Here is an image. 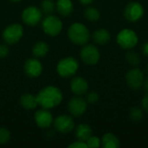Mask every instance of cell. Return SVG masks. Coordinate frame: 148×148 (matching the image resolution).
<instances>
[{
    "label": "cell",
    "mask_w": 148,
    "mask_h": 148,
    "mask_svg": "<svg viewBox=\"0 0 148 148\" xmlns=\"http://www.w3.org/2000/svg\"><path fill=\"white\" fill-rule=\"evenodd\" d=\"M101 147L104 148H118L120 147V140L114 134L107 133L102 136Z\"/></svg>",
    "instance_id": "20"
},
{
    "label": "cell",
    "mask_w": 148,
    "mask_h": 148,
    "mask_svg": "<svg viewBox=\"0 0 148 148\" xmlns=\"http://www.w3.org/2000/svg\"><path fill=\"white\" fill-rule=\"evenodd\" d=\"M126 61L133 67H138L140 62V56L138 53L134 51H127L126 53Z\"/></svg>",
    "instance_id": "24"
},
{
    "label": "cell",
    "mask_w": 148,
    "mask_h": 148,
    "mask_svg": "<svg viewBox=\"0 0 148 148\" xmlns=\"http://www.w3.org/2000/svg\"><path fill=\"white\" fill-rule=\"evenodd\" d=\"M11 1H13V2H18V1H20V0H11Z\"/></svg>",
    "instance_id": "35"
},
{
    "label": "cell",
    "mask_w": 148,
    "mask_h": 148,
    "mask_svg": "<svg viewBox=\"0 0 148 148\" xmlns=\"http://www.w3.org/2000/svg\"><path fill=\"white\" fill-rule=\"evenodd\" d=\"M41 9L42 12L49 15L54 12L56 9V3L53 0H43L41 3Z\"/></svg>",
    "instance_id": "25"
},
{
    "label": "cell",
    "mask_w": 148,
    "mask_h": 148,
    "mask_svg": "<svg viewBox=\"0 0 148 148\" xmlns=\"http://www.w3.org/2000/svg\"><path fill=\"white\" fill-rule=\"evenodd\" d=\"M144 88L146 89V91L148 92V78H147L146 80H144V83H143Z\"/></svg>",
    "instance_id": "34"
},
{
    "label": "cell",
    "mask_w": 148,
    "mask_h": 148,
    "mask_svg": "<svg viewBox=\"0 0 148 148\" xmlns=\"http://www.w3.org/2000/svg\"><path fill=\"white\" fill-rule=\"evenodd\" d=\"M42 29L46 34L55 36L61 32L62 29V23L58 17L48 15V16H46L42 21Z\"/></svg>",
    "instance_id": "8"
},
{
    "label": "cell",
    "mask_w": 148,
    "mask_h": 148,
    "mask_svg": "<svg viewBox=\"0 0 148 148\" xmlns=\"http://www.w3.org/2000/svg\"><path fill=\"white\" fill-rule=\"evenodd\" d=\"M125 80L128 88L133 90H139L144 83V74L139 68L134 67L127 72Z\"/></svg>",
    "instance_id": "5"
},
{
    "label": "cell",
    "mask_w": 148,
    "mask_h": 148,
    "mask_svg": "<svg viewBox=\"0 0 148 148\" xmlns=\"http://www.w3.org/2000/svg\"><path fill=\"white\" fill-rule=\"evenodd\" d=\"M93 40L95 43L105 45L111 40V35L106 29H98L93 34Z\"/></svg>",
    "instance_id": "16"
},
{
    "label": "cell",
    "mask_w": 148,
    "mask_h": 148,
    "mask_svg": "<svg viewBox=\"0 0 148 148\" xmlns=\"http://www.w3.org/2000/svg\"><path fill=\"white\" fill-rule=\"evenodd\" d=\"M147 72H148V63H147Z\"/></svg>",
    "instance_id": "36"
},
{
    "label": "cell",
    "mask_w": 148,
    "mask_h": 148,
    "mask_svg": "<svg viewBox=\"0 0 148 148\" xmlns=\"http://www.w3.org/2000/svg\"><path fill=\"white\" fill-rule=\"evenodd\" d=\"M9 54V48L5 44H0V58H4Z\"/></svg>",
    "instance_id": "30"
},
{
    "label": "cell",
    "mask_w": 148,
    "mask_h": 148,
    "mask_svg": "<svg viewBox=\"0 0 148 148\" xmlns=\"http://www.w3.org/2000/svg\"><path fill=\"white\" fill-rule=\"evenodd\" d=\"M116 41L121 48L124 49H132L138 44L139 37L133 29H123L118 33Z\"/></svg>",
    "instance_id": "3"
},
{
    "label": "cell",
    "mask_w": 148,
    "mask_h": 148,
    "mask_svg": "<svg viewBox=\"0 0 148 148\" xmlns=\"http://www.w3.org/2000/svg\"><path fill=\"white\" fill-rule=\"evenodd\" d=\"M69 147L70 148H88V145L86 142L84 141H81V140H78V141H75L72 144H70L69 146Z\"/></svg>",
    "instance_id": "29"
},
{
    "label": "cell",
    "mask_w": 148,
    "mask_h": 148,
    "mask_svg": "<svg viewBox=\"0 0 148 148\" xmlns=\"http://www.w3.org/2000/svg\"><path fill=\"white\" fill-rule=\"evenodd\" d=\"M22 18L26 24L29 26H35L42 20V11L35 6L27 7L23 11Z\"/></svg>",
    "instance_id": "10"
},
{
    "label": "cell",
    "mask_w": 148,
    "mask_h": 148,
    "mask_svg": "<svg viewBox=\"0 0 148 148\" xmlns=\"http://www.w3.org/2000/svg\"><path fill=\"white\" fill-rule=\"evenodd\" d=\"M144 15V8L138 2L129 3L124 10V16L129 22H137Z\"/></svg>",
    "instance_id": "9"
},
{
    "label": "cell",
    "mask_w": 148,
    "mask_h": 148,
    "mask_svg": "<svg viewBox=\"0 0 148 148\" xmlns=\"http://www.w3.org/2000/svg\"><path fill=\"white\" fill-rule=\"evenodd\" d=\"M23 34V26L19 23H13L5 28L3 32V37L6 43L15 44L22 38Z\"/></svg>",
    "instance_id": "7"
},
{
    "label": "cell",
    "mask_w": 148,
    "mask_h": 148,
    "mask_svg": "<svg viewBox=\"0 0 148 148\" xmlns=\"http://www.w3.org/2000/svg\"><path fill=\"white\" fill-rule=\"evenodd\" d=\"M10 139V134L9 130L4 127H0V145L6 144Z\"/></svg>",
    "instance_id": "27"
},
{
    "label": "cell",
    "mask_w": 148,
    "mask_h": 148,
    "mask_svg": "<svg viewBox=\"0 0 148 148\" xmlns=\"http://www.w3.org/2000/svg\"><path fill=\"white\" fill-rule=\"evenodd\" d=\"M84 16L85 17L91 21V22H95L97 20L100 19V16H101V14H100V11L95 8V7H88L84 11Z\"/></svg>",
    "instance_id": "22"
},
{
    "label": "cell",
    "mask_w": 148,
    "mask_h": 148,
    "mask_svg": "<svg viewBox=\"0 0 148 148\" xmlns=\"http://www.w3.org/2000/svg\"><path fill=\"white\" fill-rule=\"evenodd\" d=\"M56 8L60 15L67 16L73 12L74 5L71 0H58L56 4Z\"/></svg>",
    "instance_id": "19"
},
{
    "label": "cell",
    "mask_w": 148,
    "mask_h": 148,
    "mask_svg": "<svg viewBox=\"0 0 148 148\" xmlns=\"http://www.w3.org/2000/svg\"><path fill=\"white\" fill-rule=\"evenodd\" d=\"M93 131L89 125L88 124H80L75 129V136L78 140L86 142L90 136H92Z\"/></svg>",
    "instance_id": "17"
},
{
    "label": "cell",
    "mask_w": 148,
    "mask_h": 148,
    "mask_svg": "<svg viewBox=\"0 0 148 148\" xmlns=\"http://www.w3.org/2000/svg\"><path fill=\"white\" fill-rule=\"evenodd\" d=\"M42 66L40 61L36 58L28 59L24 64V72L25 74L31 78L37 77L42 74Z\"/></svg>",
    "instance_id": "13"
},
{
    "label": "cell",
    "mask_w": 148,
    "mask_h": 148,
    "mask_svg": "<svg viewBox=\"0 0 148 148\" xmlns=\"http://www.w3.org/2000/svg\"><path fill=\"white\" fill-rule=\"evenodd\" d=\"M86 143L88 145V147L89 148H97L101 146V140L98 137L93 136V135L88 138V140L86 141Z\"/></svg>",
    "instance_id": "26"
},
{
    "label": "cell",
    "mask_w": 148,
    "mask_h": 148,
    "mask_svg": "<svg viewBox=\"0 0 148 148\" xmlns=\"http://www.w3.org/2000/svg\"><path fill=\"white\" fill-rule=\"evenodd\" d=\"M35 121L36 125L41 128H47L50 127V125L53 122V117L50 112H49L47 109L43 108L41 110H38L35 114Z\"/></svg>",
    "instance_id": "14"
},
{
    "label": "cell",
    "mask_w": 148,
    "mask_h": 148,
    "mask_svg": "<svg viewBox=\"0 0 148 148\" xmlns=\"http://www.w3.org/2000/svg\"><path fill=\"white\" fill-rule=\"evenodd\" d=\"M141 104H142L143 109L148 114V92L144 95V97L142 99V101H141Z\"/></svg>",
    "instance_id": "31"
},
{
    "label": "cell",
    "mask_w": 148,
    "mask_h": 148,
    "mask_svg": "<svg viewBox=\"0 0 148 148\" xmlns=\"http://www.w3.org/2000/svg\"><path fill=\"white\" fill-rule=\"evenodd\" d=\"M80 3L82 4H84V5H88V4H90L91 3H93L94 0H79Z\"/></svg>",
    "instance_id": "33"
},
{
    "label": "cell",
    "mask_w": 148,
    "mask_h": 148,
    "mask_svg": "<svg viewBox=\"0 0 148 148\" xmlns=\"http://www.w3.org/2000/svg\"><path fill=\"white\" fill-rule=\"evenodd\" d=\"M68 36L69 40L77 45H85L90 39L88 29L81 23H73L68 29Z\"/></svg>",
    "instance_id": "2"
},
{
    "label": "cell",
    "mask_w": 148,
    "mask_h": 148,
    "mask_svg": "<svg viewBox=\"0 0 148 148\" xmlns=\"http://www.w3.org/2000/svg\"><path fill=\"white\" fill-rule=\"evenodd\" d=\"M141 49H142V52H143L144 56H147V57H148V41L143 43Z\"/></svg>",
    "instance_id": "32"
},
{
    "label": "cell",
    "mask_w": 148,
    "mask_h": 148,
    "mask_svg": "<svg viewBox=\"0 0 148 148\" xmlns=\"http://www.w3.org/2000/svg\"><path fill=\"white\" fill-rule=\"evenodd\" d=\"M20 104L23 108L31 110V109H35L36 108V106L38 105V102L36 100V96H35L31 94L26 93L21 96Z\"/></svg>",
    "instance_id": "18"
},
{
    "label": "cell",
    "mask_w": 148,
    "mask_h": 148,
    "mask_svg": "<svg viewBox=\"0 0 148 148\" xmlns=\"http://www.w3.org/2000/svg\"><path fill=\"white\" fill-rule=\"evenodd\" d=\"M68 109L73 116L80 117L87 110V101L80 96L74 97L69 101Z\"/></svg>",
    "instance_id": "11"
},
{
    "label": "cell",
    "mask_w": 148,
    "mask_h": 148,
    "mask_svg": "<svg viewBox=\"0 0 148 148\" xmlns=\"http://www.w3.org/2000/svg\"><path fill=\"white\" fill-rule=\"evenodd\" d=\"M53 121L55 128L62 134H68L75 128V121L69 115H60Z\"/></svg>",
    "instance_id": "12"
},
{
    "label": "cell",
    "mask_w": 148,
    "mask_h": 148,
    "mask_svg": "<svg viewBox=\"0 0 148 148\" xmlns=\"http://www.w3.org/2000/svg\"><path fill=\"white\" fill-rule=\"evenodd\" d=\"M82 62L87 65H95L100 60V52L94 44H85L80 53Z\"/></svg>",
    "instance_id": "6"
},
{
    "label": "cell",
    "mask_w": 148,
    "mask_h": 148,
    "mask_svg": "<svg viewBox=\"0 0 148 148\" xmlns=\"http://www.w3.org/2000/svg\"><path fill=\"white\" fill-rule=\"evenodd\" d=\"M98 101H99V95L96 92L92 91L87 95V101H86L87 102L94 104V103H96Z\"/></svg>",
    "instance_id": "28"
},
{
    "label": "cell",
    "mask_w": 148,
    "mask_h": 148,
    "mask_svg": "<svg viewBox=\"0 0 148 148\" xmlns=\"http://www.w3.org/2000/svg\"><path fill=\"white\" fill-rule=\"evenodd\" d=\"M38 105L42 108L49 109L58 106L62 101L61 90L54 86H48L42 88L36 95Z\"/></svg>",
    "instance_id": "1"
},
{
    "label": "cell",
    "mask_w": 148,
    "mask_h": 148,
    "mask_svg": "<svg viewBox=\"0 0 148 148\" xmlns=\"http://www.w3.org/2000/svg\"><path fill=\"white\" fill-rule=\"evenodd\" d=\"M144 116L143 110L140 107H133L129 111V118L133 122H139Z\"/></svg>",
    "instance_id": "23"
},
{
    "label": "cell",
    "mask_w": 148,
    "mask_h": 148,
    "mask_svg": "<svg viewBox=\"0 0 148 148\" xmlns=\"http://www.w3.org/2000/svg\"><path fill=\"white\" fill-rule=\"evenodd\" d=\"M70 88L72 92L78 95H85L88 90V82L83 78V77H75L72 79L71 82H70Z\"/></svg>",
    "instance_id": "15"
},
{
    "label": "cell",
    "mask_w": 148,
    "mask_h": 148,
    "mask_svg": "<svg viewBox=\"0 0 148 148\" xmlns=\"http://www.w3.org/2000/svg\"><path fill=\"white\" fill-rule=\"evenodd\" d=\"M79 63L74 57H66L57 64V72L62 77H70L78 70Z\"/></svg>",
    "instance_id": "4"
},
{
    "label": "cell",
    "mask_w": 148,
    "mask_h": 148,
    "mask_svg": "<svg viewBox=\"0 0 148 148\" xmlns=\"http://www.w3.org/2000/svg\"><path fill=\"white\" fill-rule=\"evenodd\" d=\"M49 51V45L44 42H36L32 49V53L36 57H43Z\"/></svg>",
    "instance_id": "21"
}]
</instances>
